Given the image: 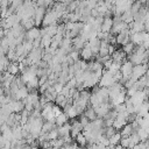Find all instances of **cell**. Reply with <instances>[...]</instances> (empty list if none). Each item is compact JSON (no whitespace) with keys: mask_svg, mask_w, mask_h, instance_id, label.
Listing matches in <instances>:
<instances>
[{"mask_svg":"<svg viewBox=\"0 0 149 149\" xmlns=\"http://www.w3.org/2000/svg\"><path fill=\"white\" fill-rule=\"evenodd\" d=\"M105 149H114V147H112V146H108V147H105Z\"/></svg>","mask_w":149,"mask_h":149,"instance_id":"obj_41","label":"cell"},{"mask_svg":"<svg viewBox=\"0 0 149 149\" xmlns=\"http://www.w3.org/2000/svg\"><path fill=\"white\" fill-rule=\"evenodd\" d=\"M114 149H125V148H122L120 144H118V146H115V147H114Z\"/></svg>","mask_w":149,"mask_h":149,"instance_id":"obj_39","label":"cell"},{"mask_svg":"<svg viewBox=\"0 0 149 149\" xmlns=\"http://www.w3.org/2000/svg\"><path fill=\"white\" fill-rule=\"evenodd\" d=\"M130 102L134 105V106H139L140 104H142L143 101L147 100V95L144 94L143 91H136L132 97H128Z\"/></svg>","mask_w":149,"mask_h":149,"instance_id":"obj_7","label":"cell"},{"mask_svg":"<svg viewBox=\"0 0 149 149\" xmlns=\"http://www.w3.org/2000/svg\"><path fill=\"white\" fill-rule=\"evenodd\" d=\"M0 149H12V141L1 136V139H0Z\"/></svg>","mask_w":149,"mask_h":149,"instance_id":"obj_31","label":"cell"},{"mask_svg":"<svg viewBox=\"0 0 149 149\" xmlns=\"http://www.w3.org/2000/svg\"><path fill=\"white\" fill-rule=\"evenodd\" d=\"M147 101H148V104H149V97H148V98H147Z\"/></svg>","mask_w":149,"mask_h":149,"instance_id":"obj_43","label":"cell"},{"mask_svg":"<svg viewBox=\"0 0 149 149\" xmlns=\"http://www.w3.org/2000/svg\"><path fill=\"white\" fill-rule=\"evenodd\" d=\"M133 66H134V64H133L130 61H128V59H126V61L121 64L120 72H121V74H122V79H121L120 84H123L125 80H127V79L130 77L132 71H133Z\"/></svg>","mask_w":149,"mask_h":149,"instance_id":"obj_3","label":"cell"},{"mask_svg":"<svg viewBox=\"0 0 149 149\" xmlns=\"http://www.w3.org/2000/svg\"><path fill=\"white\" fill-rule=\"evenodd\" d=\"M31 1H34V2H37V1H38V0H31Z\"/></svg>","mask_w":149,"mask_h":149,"instance_id":"obj_42","label":"cell"},{"mask_svg":"<svg viewBox=\"0 0 149 149\" xmlns=\"http://www.w3.org/2000/svg\"><path fill=\"white\" fill-rule=\"evenodd\" d=\"M130 30L129 29H126L123 31H121L120 34L115 35V41H116V44L119 45H125L127 44L128 42H130Z\"/></svg>","mask_w":149,"mask_h":149,"instance_id":"obj_6","label":"cell"},{"mask_svg":"<svg viewBox=\"0 0 149 149\" xmlns=\"http://www.w3.org/2000/svg\"><path fill=\"white\" fill-rule=\"evenodd\" d=\"M0 139H1V133H0Z\"/></svg>","mask_w":149,"mask_h":149,"instance_id":"obj_44","label":"cell"},{"mask_svg":"<svg viewBox=\"0 0 149 149\" xmlns=\"http://www.w3.org/2000/svg\"><path fill=\"white\" fill-rule=\"evenodd\" d=\"M147 36L146 31H141V33H132L130 34V42L135 45V47H140L142 45L144 38Z\"/></svg>","mask_w":149,"mask_h":149,"instance_id":"obj_8","label":"cell"},{"mask_svg":"<svg viewBox=\"0 0 149 149\" xmlns=\"http://www.w3.org/2000/svg\"><path fill=\"white\" fill-rule=\"evenodd\" d=\"M63 111H64V113L68 115L69 119H74V118H77V116L79 115L78 112H77V108L73 106V104H68V105L63 108Z\"/></svg>","mask_w":149,"mask_h":149,"instance_id":"obj_15","label":"cell"},{"mask_svg":"<svg viewBox=\"0 0 149 149\" xmlns=\"http://www.w3.org/2000/svg\"><path fill=\"white\" fill-rule=\"evenodd\" d=\"M132 149H147V144H146V142H140L136 146H134Z\"/></svg>","mask_w":149,"mask_h":149,"instance_id":"obj_37","label":"cell"},{"mask_svg":"<svg viewBox=\"0 0 149 149\" xmlns=\"http://www.w3.org/2000/svg\"><path fill=\"white\" fill-rule=\"evenodd\" d=\"M121 20H122L125 23H127V24H130V23L134 21V15L132 14L130 9L121 14Z\"/></svg>","mask_w":149,"mask_h":149,"instance_id":"obj_23","label":"cell"},{"mask_svg":"<svg viewBox=\"0 0 149 149\" xmlns=\"http://www.w3.org/2000/svg\"><path fill=\"white\" fill-rule=\"evenodd\" d=\"M135 48H136V47H135V45H134L132 42H128L127 44L122 45V51H123V52H125L127 56H129V55H130V54H132V52L135 50Z\"/></svg>","mask_w":149,"mask_h":149,"instance_id":"obj_28","label":"cell"},{"mask_svg":"<svg viewBox=\"0 0 149 149\" xmlns=\"http://www.w3.org/2000/svg\"><path fill=\"white\" fill-rule=\"evenodd\" d=\"M149 69L148 64H137V65H134L133 66V71H132V74H130V79L136 81L137 79H140L141 77H143L146 73H147V70Z\"/></svg>","mask_w":149,"mask_h":149,"instance_id":"obj_2","label":"cell"},{"mask_svg":"<svg viewBox=\"0 0 149 149\" xmlns=\"http://www.w3.org/2000/svg\"><path fill=\"white\" fill-rule=\"evenodd\" d=\"M28 149H38V147H36V146H29Z\"/></svg>","mask_w":149,"mask_h":149,"instance_id":"obj_40","label":"cell"},{"mask_svg":"<svg viewBox=\"0 0 149 149\" xmlns=\"http://www.w3.org/2000/svg\"><path fill=\"white\" fill-rule=\"evenodd\" d=\"M52 112H54V115H55V118H56V116H58L59 114L63 113V108H61L58 105L54 104V105H52Z\"/></svg>","mask_w":149,"mask_h":149,"instance_id":"obj_34","label":"cell"},{"mask_svg":"<svg viewBox=\"0 0 149 149\" xmlns=\"http://www.w3.org/2000/svg\"><path fill=\"white\" fill-rule=\"evenodd\" d=\"M57 126L55 122H51V121H44L43 122V126H42V133H48L52 129H55Z\"/></svg>","mask_w":149,"mask_h":149,"instance_id":"obj_26","label":"cell"},{"mask_svg":"<svg viewBox=\"0 0 149 149\" xmlns=\"http://www.w3.org/2000/svg\"><path fill=\"white\" fill-rule=\"evenodd\" d=\"M19 71H20V70H19V64L15 63V62H9V64H8V66H7V72H9L10 74L15 76Z\"/></svg>","mask_w":149,"mask_h":149,"instance_id":"obj_25","label":"cell"},{"mask_svg":"<svg viewBox=\"0 0 149 149\" xmlns=\"http://www.w3.org/2000/svg\"><path fill=\"white\" fill-rule=\"evenodd\" d=\"M122 148H125V149H128L129 148V139L128 137H121V140H120V143H119ZM130 149V148H129Z\"/></svg>","mask_w":149,"mask_h":149,"instance_id":"obj_35","label":"cell"},{"mask_svg":"<svg viewBox=\"0 0 149 149\" xmlns=\"http://www.w3.org/2000/svg\"><path fill=\"white\" fill-rule=\"evenodd\" d=\"M58 15L52 10V9H49L48 12H45V15L43 17V21H42V24L44 27H48V26H52V24H56L57 20H58Z\"/></svg>","mask_w":149,"mask_h":149,"instance_id":"obj_5","label":"cell"},{"mask_svg":"<svg viewBox=\"0 0 149 149\" xmlns=\"http://www.w3.org/2000/svg\"><path fill=\"white\" fill-rule=\"evenodd\" d=\"M44 15H45V9L42 8V7L36 6L35 7V13H34V16H33L34 17V21H35V27H38L42 23Z\"/></svg>","mask_w":149,"mask_h":149,"instance_id":"obj_10","label":"cell"},{"mask_svg":"<svg viewBox=\"0 0 149 149\" xmlns=\"http://www.w3.org/2000/svg\"><path fill=\"white\" fill-rule=\"evenodd\" d=\"M81 130H83V126L80 125V122L77 121V120L73 121V122L71 123V130H70V136H71V139H76V136H77L78 134H80Z\"/></svg>","mask_w":149,"mask_h":149,"instance_id":"obj_16","label":"cell"},{"mask_svg":"<svg viewBox=\"0 0 149 149\" xmlns=\"http://www.w3.org/2000/svg\"><path fill=\"white\" fill-rule=\"evenodd\" d=\"M62 149H79V146H78L77 143L71 142V143H65V144L62 147Z\"/></svg>","mask_w":149,"mask_h":149,"instance_id":"obj_36","label":"cell"},{"mask_svg":"<svg viewBox=\"0 0 149 149\" xmlns=\"http://www.w3.org/2000/svg\"><path fill=\"white\" fill-rule=\"evenodd\" d=\"M9 105H10V108H12L13 113L20 114V113L24 109V104H23V101H21V100H12V101L9 102Z\"/></svg>","mask_w":149,"mask_h":149,"instance_id":"obj_17","label":"cell"},{"mask_svg":"<svg viewBox=\"0 0 149 149\" xmlns=\"http://www.w3.org/2000/svg\"><path fill=\"white\" fill-rule=\"evenodd\" d=\"M146 59H147V62H149V49L146 50Z\"/></svg>","mask_w":149,"mask_h":149,"instance_id":"obj_38","label":"cell"},{"mask_svg":"<svg viewBox=\"0 0 149 149\" xmlns=\"http://www.w3.org/2000/svg\"><path fill=\"white\" fill-rule=\"evenodd\" d=\"M128 139H129V148H130V149H132L134 146H136L137 143H140V139H139V136H137L136 133H133L130 136H128Z\"/></svg>","mask_w":149,"mask_h":149,"instance_id":"obj_30","label":"cell"},{"mask_svg":"<svg viewBox=\"0 0 149 149\" xmlns=\"http://www.w3.org/2000/svg\"><path fill=\"white\" fill-rule=\"evenodd\" d=\"M141 7H142V5H141L139 1H135V2H133L132 7H130V12H132V14H133V15L137 14V13H139V10L141 9Z\"/></svg>","mask_w":149,"mask_h":149,"instance_id":"obj_33","label":"cell"},{"mask_svg":"<svg viewBox=\"0 0 149 149\" xmlns=\"http://www.w3.org/2000/svg\"><path fill=\"white\" fill-rule=\"evenodd\" d=\"M84 115L88 119V121H94L98 118L97 114H95V111H94V108L92 106H87L86 107V109L84 111Z\"/></svg>","mask_w":149,"mask_h":149,"instance_id":"obj_19","label":"cell"},{"mask_svg":"<svg viewBox=\"0 0 149 149\" xmlns=\"http://www.w3.org/2000/svg\"><path fill=\"white\" fill-rule=\"evenodd\" d=\"M112 26H113V19H112V16H105L104 20H102V23L100 26V30L102 33H111Z\"/></svg>","mask_w":149,"mask_h":149,"instance_id":"obj_14","label":"cell"},{"mask_svg":"<svg viewBox=\"0 0 149 149\" xmlns=\"http://www.w3.org/2000/svg\"><path fill=\"white\" fill-rule=\"evenodd\" d=\"M114 83H116V81H115L113 74L109 73L107 70H104L101 77H100V80H99L100 87H109V86H112Z\"/></svg>","mask_w":149,"mask_h":149,"instance_id":"obj_4","label":"cell"},{"mask_svg":"<svg viewBox=\"0 0 149 149\" xmlns=\"http://www.w3.org/2000/svg\"><path fill=\"white\" fill-rule=\"evenodd\" d=\"M79 54H80V57H81V59L83 61H85V62H88V61H92L93 58H94V55H93V52H92V50L90 49V47L87 45V44H85V47L79 51Z\"/></svg>","mask_w":149,"mask_h":149,"instance_id":"obj_13","label":"cell"},{"mask_svg":"<svg viewBox=\"0 0 149 149\" xmlns=\"http://www.w3.org/2000/svg\"><path fill=\"white\" fill-rule=\"evenodd\" d=\"M66 122H69V118H68V115L63 112L62 114H59L58 116H56L55 118V123H56V126L57 127H59V126H63L64 123H66Z\"/></svg>","mask_w":149,"mask_h":149,"instance_id":"obj_20","label":"cell"},{"mask_svg":"<svg viewBox=\"0 0 149 149\" xmlns=\"http://www.w3.org/2000/svg\"><path fill=\"white\" fill-rule=\"evenodd\" d=\"M26 40L27 41H36V40H40L41 38V30L37 28V27H33L30 29H28V31L26 33Z\"/></svg>","mask_w":149,"mask_h":149,"instance_id":"obj_11","label":"cell"},{"mask_svg":"<svg viewBox=\"0 0 149 149\" xmlns=\"http://www.w3.org/2000/svg\"><path fill=\"white\" fill-rule=\"evenodd\" d=\"M59 136H58V132H57V127L50 132L47 133V139L48 141H54V140H57Z\"/></svg>","mask_w":149,"mask_h":149,"instance_id":"obj_32","label":"cell"},{"mask_svg":"<svg viewBox=\"0 0 149 149\" xmlns=\"http://www.w3.org/2000/svg\"><path fill=\"white\" fill-rule=\"evenodd\" d=\"M128 57V61H130L134 65H137V64H148L147 59H146V49L143 47H136L135 50L129 55L127 56Z\"/></svg>","mask_w":149,"mask_h":149,"instance_id":"obj_1","label":"cell"},{"mask_svg":"<svg viewBox=\"0 0 149 149\" xmlns=\"http://www.w3.org/2000/svg\"><path fill=\"white\" fill-rule=\"evenodd\" d=\"M140 139V142H146L148 139H149V132L143 129V128H139L136 132H135Z\"/></svg>","mask_w":149,"mask_h":149,"instance_id":"obj_22","label":"cell"},{"mask_svg":"<svg viewBox=\"0 0 149 149\" xmlns=\"http://www.w3.org/2000/svg\"><path fill=\"white\" fill-rule=\"evenodd\" d=\"M51 41H52V37L44 34L43 36H41V48H50V44H51Z\"/></svg>","mask_w":149,"mask_h":149,"instance_id":"obj_24","label":"cell"},{"mask_svg":"<svg viewBox=\"0 0 149 149\" xmlns=\"http://www.w3.org/2000/svg\"><path fill=\"white\" fill-rule=\"evenodd\" d=\"M133 133H135V130H134L132 123H127V125H125V126L121 128V130H120L121 137H128V136H130Z\"/></svg>","mask_w":149,"mask_h":149,"instance_id":"obj_18","label":"cell"},{"mask_svg":"<svg viewBox=\"0 0 149 149\" xmlns=\"http://www.w3.org/2000/svg\"><path fill=\"white\" fill-rule=\"evenodd\" d=\"M112 61L115 62V63H119V64H122L126 59H127V55L122 51V49H118L115 50L113 54H112Z\"/></svg>","mask_w":149,"mask_h":149,"instance_id":"obj_12","label":"cell"},{"mask_svg":"<svg viewBox=\"0 0 149 149\" xmlns=\"http://www.w3.org/2000/svg\"><path fill=\"white\" fill-rule=\"evenodd\" d=\"M112 108H113V106L111 105V102H105V104H101V105H99L98 107H95L94 111H95V114H97L98 118H102V119H104V116H105Z\"/></svg>","mask_w":149,"mask_h":149,"instance_id":"obj_9","label":"cell"},{"mask_svg":"<svg viewBox=\"0 0 149 149\" xmlns=\"http://www.w3.org/2000/svg\"><path fill=\"white\" fill-rule=\"evenodd\" d=\"M54 1H55V0H38L36 6L47 9V8H50V7L54 5Z\"/></svg>","mask_w":149,"mask_h":149,"instance_id":"obj_29","label":"cell"},{"mask_svg":"<svg viewBox=\"0 0 149 149\" xmlns=\"http://www.w3.org/2000/svg\"><path fill=\"white\" fill-rule=\"evenodd\" d=\"M148 115H149V112H148Z\"/></svg>","mask_w":149,"mask_h":149,"instance_id":"obj_45","label":"cell"},{"mask_svg":"<svg viewBox=\"0 0 149 149\" xmlns=\"http://www.w3.org/2000/svg\"><path fill=\"white\" fill-rule=\"evenodd\" d=\"M120 140H121V134H120V132H115V133L108 139L109 146H112V147L118 146V144L120 143Z\"/></svg>","mask_w":149,"mask_h":149,"instance_id":"obj_21","label":"cell"},{"mask_svg":"<svg viewBox=\"0 0 149 149\" xmlns=\"http://www.w3.org/2000/svg\"><path fill=\"white\" fill-rule=\"evenodd\" d=\"M74 140H76V143H77L79 147H81V148H84L85 146H87V140H86V137L83 135V133L78 134Z\"/></svg>","mask_w":149,"mask_h":149,"instance_id":"obj_27","label":"cell"}]
</instances>
